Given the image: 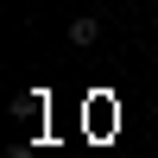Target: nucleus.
Returning <instances> with one entry per match:
<instances>
[{
	"instance_id": "f257e3e1",
	"label": "nucleus",
	"mask_w": 158,
	"mask_h": 158,
	"mask_svg": "<svg viewBox=\"0 0 158 158\" xmlns=\"http://www.w3.org/2000/svg\"><path fill=\"white\" fill-rule=\"evenodd\" d=\"M13 114H44V89H25V95H13Z\"/></svg>"
},
{
	"instance_id": "f03ea898",
	"label": "nucleus",
	"mask_w": 158,
	"mask_h": 158,
	"mask_svg": "<svg viewBox=\"0 0 158 158\" xmlns=\"http://www.w3.org/2000/svg\"><path fill=\"white\" fill-rule=\"evenodd\" d=\"M95 32H101L95 19H76V25H70V44H95Z\"/></svg>"
},
{
	"instance_id": "7ed1b4c3",
	"label": "nucleus",
	"mask_w": 158,
	"mask_h": 158,
	"mask_svg": "<svg viewBox=\"0 0 158 158\" xmlns=\"http://www.w3.org/2000/svg\"><path fill=\"white\" fill-rule=\"evenodd\" d=\"M6 158H38V146H13V152H6Z\"/></svg>"
}]
</instances>
